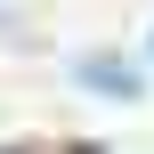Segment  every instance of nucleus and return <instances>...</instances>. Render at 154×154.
Masks as SVG:
<instances>
[{
  "label": "nucleus",
  "instance_id": "obj_1",
  "mask_svg": "<svg viewBox=\"0 0 154 154\" xmlns=\"http://www.w3.org/2000/svg\"><path fill=\"white\" fill-rule=\"evenodd\" d=\"M73 81H81V89H97V97H122V106L146 89V81H138V65H130V57H106V49H97V57H81V65H73Z\"/></svg>",
  "mask_w": 154,
  "mask_h": 154
}]
</instances>
